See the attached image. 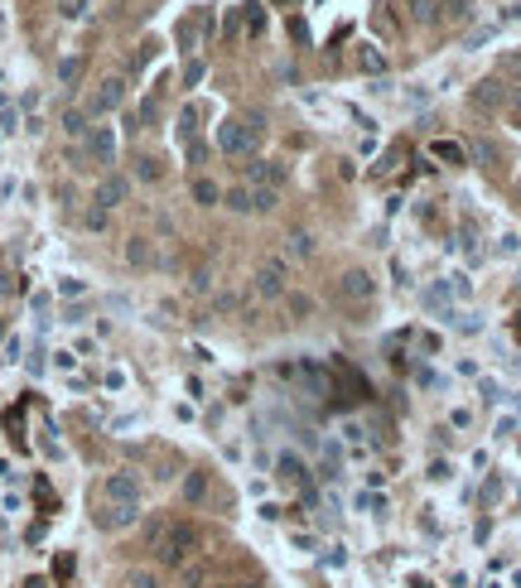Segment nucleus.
Masks as SVG:
<instances>
[{
    "label": "nucleus",
    "instance_id": "f704fd0d",
    "mask_svg": "<svg viewBox=\"0 0 521 588\" xmlns=\"http://www.w3.org/2000/svg\"><path fill=\"white\" fill-rule=\"evenodd\" d=\"M58 294H63V299H68V294H83V280H63V285H58Z\"/></svg>",
    "mask_w": 521,
    "mask_h": 588
},
{
    "label": "nucleus",
    "instance_id": "1a4fd4ad",
    "mask_svg": "<svg viewBox=\"0 0 521 588\" xmlns=\"http://www.w3.org/2000/svg\"><path fill=\"white\" fill-rule=\"evenodd\" d=\"M183 502L188 506H208V497H213V472H203V468H193V472H183Z\"/></svg>",
    "mask_w": 521,
    "mask_h": 588
},
{
    "label": "nucleus",
    "instance_id": "2eb2a0df",
    "mask_svg": "<svg viewBox=\"0 0 521 588\" xmlns=\"http://www.w3.org/2000/svg\"><path fill=\"white\" fill-rule=\"evenodd\" d=\"M193 203H198V208H217V203H222V188H217L213 178H198V183H193Z\"/></svg>",
    "mask_w": 521,
    "mask_h": 588
},
{
    "label": "nucleus",
    "instance_id": "c9c22d12",
    "mask_svg": "<svg viewBox=\"0 0 521 588\" xmlns=\"http://www.w3.org/2000/svg\"><path fill=\"white\" fill-rule=\"evenodd\" d=\"M444 5H449V15H459V20L468 15V0H444Z\"/></svg>",
    "mask_w": 521,
    "mask_h": 588
},
{
    "label": "nucleus",
    "instance_id": "79ce46f5",
    "mask_svg": "<svg viewBox=\"0 0 521 588\" xmlns=\"http://www.w3.org/2000/svg\"><path fill=\"white\" fill-rule=\"evenodd\" d=\"M517 333H521V314H517Z\"/></svg>",
    "mask_w": 521,
    "mask_h": 588
},
{
    "label": "nucleus",
    "instance_id": "423d86ee",
    "mask_svg": "<svg viewBox=\"0 0 521 588\" xmlns=\"http://www.w3.org/2000/svg\"><path fill=\"white\" fill-rule=\"evenodd\" d=\"M126 102V83L121 78H106V83L92 92V102H87V116H106V111H116Z\"/></svg>",
    "mask_w": 521,
    "mask_h": 588
},
{
    "label": "nucleus",
    "instance_id": "5701e85b",
    "mask_svg": "<svg viewBox=\"0 0 521 588\" xmlns=\"http://www.w3.org/2000/svg\"><path fill=\"white\" fill-rule=\"evenodd\" d=\"M198 135V111H183L179 116V140H193Z\"/></svg>",
    "mask_w": 521,
    "mask_h": 588
},
{
    "label": "nucleus",
    "instance_id": "58836bf2",
    "mask_svg": "<svg viewBox=\"0 0 521 588\" xmlns=\"http://www.w3.org/2000/svg\"><path fill=\"white\" fill-rule=\"evenodd\" d=\"M25 588H43V579H25Z\"/></svg>",
    "mask_w": 521,
    "mask_h": 588
},
{
    "label": "nucleus",
    "instance_id": "39448f33",
    "mask_svg": "<svg viewBox=\"0 0 521 588\" xmlns=\"http://www.w3.org/2000/svg\"><path fill=\"white\" fill-rule=\"evenodd\" d=\"M338 294H343L347 304H372L377 280H372L367 270H343V275H338Z\"/></svg>",
    "mask_w": 521,
    "mask_h": 588
},
{
    "label": "nucleus",
    "instance_id": "cd10ccee",
    "mask_svg": "<svg viewBox=\"0 0 521 588\" xmlns=\"http://www.w3.org/2000/svg\"><path fill=\"white\" fill-rule=\"evenodd\" d=\"M130 588H160V579H155V574H140V569H135V574H130Z\"/></svg>",
    "mask_w": 521,
    "mask_h": 588
},
{
    "label": "nucleus",
    "instance_id": "9b49d317",
    "mask_svg": "<svg viewBox=\"0 0 521 588\" xmlns=\"http://www.w3.org/2000/svg\"><path fill=\"white\" fill-rule=\"evenodd\" d=\"M242 174H246V183H260V188H280L285 183V164H275V160H251Z\"/></svg>",
    "mask_w": 521,
    "mask_h": 588
},
{
    "label": "nucleus",
    "instance_id": "2f4dec72",
    "mask_svg": "<svg viewBox=\"0 0 521 588\" xmlns=\"http://www.w3.org/2000/svg\"><path fill=\"white\" fill-rule=\"evenodd\" d=\"M135 174H140V178H160V169H155V160H140V164H135Z\"/></svg>",
    "mask_w": 521,
    "mask_h": 588
},
{
    "label": "nucleus",
    "instance_id": "bb28decb",
    "mask_svg": "<svg viewBox=\"0 0 521 588\" xmlns=\"http://www.w3.org/2000/svg\"><path fill=\"white\" fill-rule=\"evenodd\" d=\"M280 477H304V468L290 458V454H285V458H280Z\"/></svg>",
    "mask_w": 521,
    "mask_h": 588
},
{
    "label": "nucleus",
    "instance_id": "dca6fc26",
    "mask_svg": "<svg viewBox=\"0 0 521 588\" xmlns=\"http://www.w3.org/2000/svg\"><path fill=\"white\" fill-rule=\"evenodd\" d=\"M179 579H183V588H203V584H208V569H203V564H193V559H188V564H183V569H179Z\"/></svg>",
    "mask_w": 521,
    "mask_h": 588
},
{
    "label": "nucleus",
    "instance_id": "a211bd4d",
    "mask_svg": "<svg viewBox=\"0 0 521 588\" xmlns=\"http://www.w3.org/2000/svg\"><path fill=\"white\" fill-rule=\"evenodd\" d=\"M63 130H68L73 140H83L87 135V111H63Z\"/></svg>",
    "mask_w": 521,
    "mask_h": 588
},
{
    "label": "nucleus",
    "instance_id": "e433bc0d",
    "mask_svg": "<svg viewBox=\"0 0 521 588\" xmlns=\"http://www.w3.org/2000/svg\"><path fill=\"white\" fill-rule=\"evenodd\" d=\"M415 15H420V20H434V5L430 0H415Z\"/></svg>",
    "mask_w": 521,
    "mask_h": 588
},
{
    "label": "nucleus",
    "instance_id": "f8f14e48",
    "mask_svg": "<svg viewBox=\"0 0 521 588\" xmlns=\"http://www.w3.org/2000/svg\"><path fill=\"white\" fill-rule=\"evenodd\" d=\"M126 198H130V183L121 174H106V178L97 183V208H121Z\"/></svg>",
    "mask_w": 521,
    "mask_h": 588
},
{
    "label": "nucleus",
    "instance_id": "ea45409f",
    "mask_svg": "<svg viewBox=\"0 0 521 588\" xmlns=\"http://www.w3.org/2000/svg\"><path fill=\"white\" fill-rule=\"evenodd\" d=\"M232 588H260V584H232Z\"/></svg>",
    "mask_w": 521,
    "mask_h": 588
},
{
    "label": "nucleus",
    "instance_id": "f257e3e1",
    "mask_svg": "<svg viewBox=\"0 0 521 588\" xmlns=\"http://www.w3.org/2000/svg\"><path fill=\"white\" fill-rule=\"evenodd\" d=\"M256 140H260V116H232L217 126V150L232 155V160H251L256 155Z\"/></svg>",
    "mask_w": 521,
    "mask_h": 588
},
{
    "label": "nucleus",
    "instance_id": "412c9836",
    "mask_svg": "<svg viewBox=\"0 0 521 588\" xmlns=\"http://www.w3.org/2000/svg\"><path fill=\"white\" fill-rule=\"evenodd\" d=\"M357 63H362L367 73H382V68H387V58H382L377 48H362V53H357Z\"/></svg>",
    "mask_w": 521,
    "mask_h": 588
},
{
    "label": "nucleus",
    "instance_id": "6e6552de",
    "mask_svg": "<svg viewBox=\"0 0 521 588\" xmlns=\"http://www.w3.org/2000/svg\"><path fill=\"white\" fill-rule=\"evenodd\" d=\"M135 521H140V511L126 506V502H102V511H97V526H102V531H126Z\"/></svg>",
    "mask_w": 521,
    "mask_h": 588
},
{
    "label": "nucleus",
    "instance_id": "a878e982",
    "mask_svg": "<svg viewBox=\"0 0 521 588\" xmlns=\"http://www.w3.org/2000/svg\"><path fill=\"white\" fill-rule=\"evenodd\" d=\"M63 15H68V20H83V15H87V0H63Z\"/></svg>",
    "mask_w": 521,
    "mask_h": 588
},
{
    "label": "nucleus",
    "instance_id": "20e7f679",
    "mask_svg": "<svg viewBox=\"0 0 521 588\" xmlns=\"http://www.w3.org/2000/svg\"><path fill=\"white\" fill-rule=\"evenodd\" d=\"M102 497H106V502L140 506V497H145V482H140L135 472H111V477H106V487H102Z\"/></svg>",
    "mask_w": 521,
    "mask_h": 588
},
{
    "label": "nucleus",
    "instance_id": "7ed1b4c3",
    "mask_svg": "<svg viewBox=\"0 0 521 588\" xmlns=\"http://www.w3.org/2000/svg\"><path fill=\"white\" fill-rule=\"evenodd\" d=\"M251 290H256L260 299H280V294L290 290V260H285V255H265V260L256 265Z\"/></svg>",
    "mask_w": 521,
    "mask_h": 588
},
{
    "label": "nucleus",
    "instance_id": "c85d7f7f",
    "mask_svg": "<svg viewBox=\"0 0 521 588\" xmlns=\"http://www.w3.org/2000/svg\"><path fill=\"white\" fill-rule=\"evenodd\" d=\"M198 78H203V63H198V58H193V63H188V68H183V87H193V83H198Z\"/></svg>",
    "mask_w": 521,
    "mask_h": 588
},
{
    "label": "nucleus",
    "instance_id": "473e14b6",
    "mask_svg": "<svg viewBox=\"0 0 521 588\" xmlns=\"http://www.w3.org/2000/svg\"><path fill=\"white\" fill-rule=\"evenodd\" d=\"M507 106H512V111L521 116V83H517V87H507Z\"/></svg>",
    "mask_w": 521,
    "mask_h": 588
},
{
    "label": "nucleus",
    "instance_id": "c756f323",
    "mask_svg": "<svg viewBox=\"0 0 521 588\" xmlns=\"http://www.w3.org/2000/svg\"><path fill=\"white\" fill-rule=\"evenodd\" d=\"M87 227H92V232H102V227H106V208H92V212H87Z\"/></svg>",
    "mask_w": 521,
    "mask_h": 588
},
{
    "label": "nucleus",
    "instance_id": "0eeeda50",
    "mask_svg": "<svg viewBox=\"0 0 521 588\" xmlns=\"http://www.w3.org/2000/svg\"><path fill=\"white\" fill-rule=\"evenodd\" d=\"M83 155H87V160H97V164H111V160H116V135H111L106 126L87 130V135H83Z\"/></svg>",
    "mask_w": 521,
    "mask_h": 588
},
{
    "label": "nucleus",
    "instance_id": "aec40b11",
    "mask_svg": "<svg viewBox=\"0 0 521 588\" xmlns=\"http://www.w3.org/2000/svg\"><path fill=\"white\" fill-rule=\"evenodd\" d=\"M434 155H439V160H449V164H464V150H459L454 140H434Z\"/></svg>",
    "mask_w": 521,
    "mask_h": 588
},
{
    "label": "nucleus",
    "instance_id": "4468645a",
    "mask_svg": "<svg viewBox=\"0 0 521 588\" xmlns=\"http://www.w3.org/2000/svg\"><path fill=\"white\" fill-rule=\"evenodd\" d=\"M314 255V237L309 232H290L285 237V260H309Z\"/></svg>",
    "mask_w": 521,
    "mask_h": 588
},
{
    "label": "nucleus",
    "instance_id": "a19ab883",
    "mask_svg": "<svg viewBox=\"0 0 521 588\" xmlns=\"http://www.w3.org/2000/svg\"><path fill=\"white\" fill-rule=\"evenodd\" d=\"M517 203H521V178H517Z\"/></svg>",
    "mask_w": 521,
    "mask_h": 588
},
{
    "label": "nucleus",
    "instance_id": "b1692460",
    "mask_svg": "<svg viewBox=\"0 0 521 588\" xmlns=\"http://www.w3.org/2000/svg\"><path fill=\"white\" fill-rule=\"evenodd\" d=\"M208 280H213V270L203 265V270H193V280H188V290H193V294H203V290H208Z\"/></svg>",
    "mask_w": 521,
    "mask_h": 588
},
{
    "label": "nucleus",
    "instance_id": "9d476101",
    "mask_svg": "<svg viewBox=\"0 0 521 588\" xmlns=\"http://www.w3.org/2000/svg\"><path fill=\"white\" fill-rule=\"evenodd\" d=\"M468 102H473V111H497V106L507 102V87L497 83V78H482V83L468 92Z\"/></svg>",
    "mask_w": 521,
    "mask_h": 588
},
{
    "label": "nucleus",
    "instance_id": "6ab92c4d",
    "mask_svg": "<svg viewBox=\"0 0 521 588\" xmlns=\"http://www.w3.org/2000/svg\"><path fill=\"white\" fill-rule=\"evenodd\" d=\"M78 78H83V58H63V63H58V83H78Z\"/></svg>",
    "mask_w": 521,
    "mask_h": 588
},
{
    "label": "nucleus",
    "instance_id": "4be33fe9",
    "mask_svg": "<svg viewBox=\"0 0 521 588\" xmlns=\"http://www.w3.org/2000/svg\"><path fill=\"white\" fill-rule=\"evenodd\" d=\"M165 526H169L165 516H150V521H145V545H150V550H155V540L165 536Z\"/></svg>",
    "mask_w": 521,
    "mask_h": 588
},
{
    "label": "nucleus",
    "instance_id": "f3484780",
    "mask_svg": "<svg viewBox=\"0 0 521 588\" xmlns=\"http://www.w3.org/2000/svg\"><path fill=\"white\" fill-rule=\"evenodd\" d=\"M126 260H130V265H145V260H150V241H145V237H130V241H126Z\"/></svg>",
    "mask_w": 521,
    "mask_h": 588
},
{
    "label": "nucleus",
    "instance_id": "4c0bfd02",
    "mask_svg": "<svg viewBox=\"0 0 521 588\" xmlns=\"http://www.w3.org/2000/svg\"><path fill=\"white\" fill-rule=\"evenodd\" d=\"M5 294H10V275H0V299H5Z\"/></svg>",
    "mask_w": 521,
    "mask_h": 588
},
{
    "label": "nucleus",
    "instance_id": "393cba45",
    "mask_svg": "<svg viewBox=\"0 0 521 588\" xmlns=\"http://www.w3.org/2000/svg\"><path fill=\"white\" fill-rule=\"evenodd\" d=\"M208 160V145L203 140H188V164H203Z\"/></svg>",
    "mask_w": 521,
    "mask_h": 588
},
{
    "label": "nucleus",
    "instance_id": "72a5a7b5",
    "mask_svg": "<svg viewBox=\"0 0 521 588\" xmlns=\"http://www.w3.org/2000/svg\"><path fill=\"white\" fill-rule=\"evenodd\" d=\"M290 309H295V318H300V314H309V309H314V304H309V299H304V294H295V299H290Z\"/></svg>",
    "mask_w": 521,
    "mask_h": 588
},
{
    "label": "nucleus",
    "instance_id": "ddd939ff",
    "mask_svg": "<svg viewBox=\"0 0 521 588\" xmlns=\"http://www.w3.org/2000/svg\"><path fill=\"white\" fill-rule=\"evenodd\" d=\"M222 208H227V212H256V193H251V183L227 188V193H222Z\"/></svg>",
    "mask_w": 521,
    "mask_h": 588
},
{
    "label": "nucleus",
    "instance_id": "7c9ffc66",
    "mask_svg": "<svg viewBox=\"0 0 521 588\" xmlns=\"http://www.w3.org/2000/svg\"><path fill=\"white\" fill-rule=\"evenodd\" d=\"M468 150H473V160H482V164H487V160H492V145H482V140H473V145H468Z\"/></svg>",
    "mask_w": 521,
    "mask_h": 588
},
{
    "label": "nucleus",
    "instance_id": "f03ea898",
    "mask_svg": "<svg viewBox=\"0 0 521 588\" xmlns=\"http://www.w3.org/2000/svg\"><path fill=\"white\" fill-rule=\"evenodd\" d=\"M193 545H198V531H193L188 521H169L165 536L155 540V559L169 564V569H183V564L193 559Z\"/></svg>",
    "mask_w": 521,
    "mask_h": 588
}]
</instances>
